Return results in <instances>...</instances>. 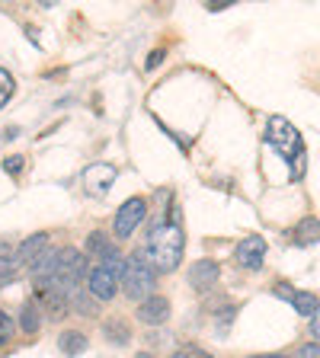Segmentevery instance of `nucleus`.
<instances>
[{
	"label": "nucleus",
	"instance_id": "29",
	"mask_svg": "<svg viewBox=\"0 0 320 358\" xmlns=\"http://www.w3.org/2000/svg\"><path fill=\"white\" fill-rule=\"evenodd\" d=\"M250 358H288V355H282V352H266V355H250Z\"/></svg>",
	"mask_w": 320,
	"mask_h": 358
},
{
	"label": "nucleus",
	"instance_id": "7",
	"mask_svg": "<svg viewBox=\"0 0 320 358\" xmlns=\"http://www.w3.org/2000/svg\"><path fill=\"white\" fill-rule=\"evenodd\" d=\"M234 259L240 262L244 268H263V259H266V240L260 237V234H253V237H244L237 243V250H234Z\"/></svg>",
	"mask_w": 320,
	"mask_h": 358
},
{
	"label": "nucleus",
	"instance_id": "23",
	"mask_svg": "<svg viewBox=\"0 0 320 358\" xmlns=\"http://www.w3.org/2000/svg\"><path fill=\"white\" fill-rule=\"evenodd\" d=\"M22 166H26V157H20V154H13V157H7V160H4V173H10V176H16Z\"/></svg>",
	"mask_w": 320,
	"mask_h": 358
},
{
	"label": "nucleus",
	"instance_id": "17",
	"mask_svg": "<svg viewBox=\"0 0 320 358\" xmlns=\"http://www.w3.org/2000/svg\"><path fill=\"white\" fill-rule=\"evenodd\" d=\"M295 240H298L301 246L320 243V221L317 217H305V221L298 224V231H295Z\"/></svg>",
	"mask_w": 320,
	"mask_h": 358
},
{
	"label": "nucleus",
	"instance_id": "2",
	"mask_svg": "<svg viewBox=\"0 0 320 358\" xmlns=\"http://www.w3.org/2000/svg\"><path fill=\"white\" fill-rule=\"evenodd\" d=\"M266 141L279 150L291 164V179L301 176V160H305V144H301V131L282 115H272L266 125Z\"/></svg>",
	"mask_w": 320,
	"mask_h": 358
},
{
	"label": "nucleus",
	"instance_id": "13",
	"mask_svg": "<svg viewBox=\"0 0 320 358\" xmlns=\"http://www.w3.org/2000/svg\"><path fill=\"white\" fill-rule=\"evenodd\" d=\"M55 268H58V250L48 246V250H42V253L29 262V275L36 278V282H45V278L55 275Z\"/></svg>",
	"mask_w": 320,
	"mask_h": 358
},
{
	"label": "nucleus",
	"instance_id": "5",
	"mask_svg": "<svg viewBox=\"0 0 320 358\" xmlns=\"http://www.w3.org/2000/svg\"><path fill=\"white\" fill-rule=\"evenodd\" d=\"M144 215H148V201H144L141 195L128 199L125 205L116 211V221H112V231H116V237H119V240H128L134 231H138V227H141Z\"/></svg>",
	"mask_w": 320,
	"mask_h": 358
},
{
	"label": "nucleus",
	"instance_id": "14",
	"mask_svg": "<svg viewBox=\"0 0 320 358\" xmlns=\"http://www.w3.org/2000/svg\"><path fill=\"white\" fill-rule=\"evenodd\" d=\"M48 246H52V243H48V234H32V237H26L20 246H16V259L29 266V262L36 259L42 250H48Z\"/></svg>",
	"mask_w": 320,
	"mask_h": 358
},
{
	"label": "nucleus",
	"instance_id": "19",
	"mask_svg": "<svg viewBox=\"0 0 320 358\" xmlns=\"http://www.w3.org/2000/svg\"><path fill=\"white\" fill-rule=\"evenodd\" d=\"M20 327L26 329V336L39 333V327H42V317H39V307L36 304H26L20 313Z\"/></svg>",
	"mask_w": 320,
	"mask_h": 358
},
{
	"label": "nucleus",
	"instance_id": "12",
	"mask_svg": "<svg viewBox=\"0 0 320 358\" xmlns=\"http://www.w3.org/2000/svg\"><path fill=\"white\" fill-rule=\"evenodd\" d=\"M67 310H71V313H81V317H97L99 301L93 298L90 291H83L81 285H77V288L67 291Z\"/></svg>",
	"mask_w": 320,
	"mask_h": 358
},
{
	"label": "nucleus",
	"instance_id": "20",
	"mask_svg": "<svg viewBox=\"0 0 320 358\" xmlns=\"http://www.w3.org/2000/svg\"><path fill=\"white\" fill-rule=\"evenodd\" d=\"M16 266H20L16 250L10 243H0V275H16Z\"/></svg>",
	"mask_w": 320,
	"mask_h": 358
},
{
	"label": "nucleus",
	"instance_id": "26",
	"mask_svg": "<svg viewBox=\"0 0 320 358\" xmlns=\"http://www.w3.org/2000/svg\"><path fill=\"white\" fill-rule=\"evenodd\" d=\"M276 294H279V298H285V301H291V298H295V291H291V288H288V285H285V282H282V285H279V288H276Z\"/></svg>",
	"mask_w": 320,
	"mask_h": 358
},
{
	"label": "nucleus",
	"instance_id": "18",
	"mask_svg": "<svg viewBox=\"0 0 320 358\" xmlns=\"http://www.w3.org/2000/svg\"><path fill=\"white\" fill-rule=\"evenodd\" d=\"M291 307L301 313V317H314L317 313V298H314L311 291H295V298H291Z\"/></svg>",
	"mask_w": 320,
	"mask_h": 358
},
{
	"label": "nucleus",
	"instance_id": "4",
	"mask_svg": "<svg viewBox=\"0 0 320 358\" xmlns=\"http://www.w3.org/2000/svg\"><path fill=\"white\" fill-rule=\"evenodd\" d=\"M87 272H90V259L83 256V250H77V246H61L58 268H55V275H52L55 282H58L64 291H71L81 282H87Z\"/></svg>",
	"mask_w": 320,
	"mask_h": 358
},
{
	"label": "nucleus",
	"instance_id": "10",
	"mask_svg": "<svg viewBox=\"0 0 320 358\" xmlns=\"http://www.w3.org/2000/svg\"><path fill=\"white\" fill-rule=\"evenodd\" d=\"M116 253H119V246H116V240H112L106 231L87 234V243H83V256H87V259L106 262V259H112Z\"/></svg>",
	"mask_w": 320,
	"mask_h": 358
},
{
	"label": "nucleus",
	"instance_id": "8",
	"mask_svg": "<svg viewBox=\"0 0 320 358\" xmlns=\"http://www.w3.org/2000/svg\"><path fill=\"white\" fill-rule=\"evenodd\" d=\"M134 317H138L141 323H148V327H160V323L170 320V301H167L164 294H151L148 301L138 304Z\"/></svg>",
	"mask_w": 320,
	"mask_h": 358
},
{
	"label": "nucleus",
	"instance_id": "16",
	"mask_svg": "<svg viewBox=\"0 0 320 358\" xmlns=\"http://www.w3.org/2000/svg\"><path fill=\"white\" fill-rule=\"evenodd\" d=\"M103 336L109 339L112 345H125V343H128V336H132V333H128V323H125V320L112 317V320H106V323H103Z\"/></svg>",
	"mask_w": 320,
	"mask_h": 358
},
{
	"label": "nucleus",
	"instance_id": "11",
	"mask_svg": "<svg viewBox=\"0 0 320 358\" xmlns=\"http://www.w3.org/2000/svg\"><path fill=\"white\" fill-rule=\"evenodd\" d=\"M221 278V266L215 259H199L193 268H189V285L193 288H211Z\"/></svg>",
	"mask_w": 320,
	"mask_h": 358
},
{
	"label": "nucleus",
	"instance_id": "28",
	"mask_svg": "<svg viewBox=\"0 0 320 358\" xmlns=\"http://www.w3.org/2000/svg\"><path fill=\"white\" fill-rule=\"evenodd\" d=\"M160 58H164V52H154V55L148 58V67H157V64H160Z\"/></svg>",
	"mask_w": 320,
	"mask_h": 358
},
{
	"label": "nucleus",
	"instance_id": "6",
	"mask_svg": "<svg viewBox=\"0 0 320 358\" xmlns=\"http://www.w3.org/2000/svg\"><path fill=\"white\" fill-rule=\"evenodd\" d=\"M87 291L97 301H112L122 291V275L112 272L109 266H93L87 272Z\"/></svg>",
	"mask_w": 320,
	"mask_h": 358
},
{
	"label": "nucleus",
	"instance_id": "9",
	"mask_svg": "<svg viewBox=\"0 0 320 358\" xmlns=\"http://www.w3.org/2000/svg\"><path fill=\"white\" fill-rule=\"evenodd\" d=\"M83 182H87V192L90 195L103 199V195L112 189V182H116V166H112V164H93V166H87V173H83Z\"/></svg>",
	"mask_w": 320,
	"mask_h": 358
},
{
	"label": "nucleus",
	"instance_id": "22",
	"mask_svg": "<svg viewBox=\"0 0 320 358\" xmlns=\"http://www.w3.org/2000/svg\"><path fill=\"white\" fill-rule=\"evenodd\" d=\"M13 336H16V323H13V317H10L7 310H0V349L13 343Z\"/></svg>",
	"mask_w": 320,
	"mask_h": 358
},
{
	"label": "nucleus",
	"instance_id": "3",
	"mask_svg": "<svg viewBox=\"0 0 320 358\" xmlns=\"http://www.w3.org/2000/svg\"><path fill=\"white\" fill-rule=\"evenodd\" d=\"M154 285H157V272H154V266L144 259L141 250L128 256L125 275H122V291L128 294V301H138V304L148 301L151 294H154Z\"/></svg>",
	"mask_w": 320,
	"mask_h": 358
},
{
	"label": "nucleus",
	"instance_id": "25",
	"mask_svg": "<svg viewBox=\"0 0 320 358\" xmlns=\"http://www.w3.org/2000/svg\"><path fill=\"white\" fill-rule=\"evenodd\" d=\"M170 358H209L205 352H199V349H179L176 355H170Z\"/></svg>",
	"mask_w": 320,
	"mask_h": 358
},
{
	"label": "nucleus",
	"instance_id": "15",
	"mask_svg": "<svg viewBox=\"0 0 320 358\" xmlns=\"http://www.w3.org/2000/svg\"><path fill=\"white\" fill-rule=\"evenodd\" d=\"M87 345H90V339L81 333V329H64V333L58 336V349L71 358L81 355V352H87Z\"/></svg>",
	"mask_w": 320,
	"mask_h": 358
},
{
	"label": "nucleus",
	"instance_id": "24",
	"mask_svg": "<svg viewBox=\"0 0 320 358\" xmlns=\"http://www.w3.org/2000/svg\"><path fill=\"white\" fill-rule=\"evenodd\" d=\"M291 358H320V343H305V345H298V352Z\"/></svg>",
	"mask_w": 320,
	"mask_h": 358
},
{
	"label": "nucleus",
	"instance_id": "27",
	"mask_svg": "<svg viewBox=\"0 0 320 358\" xmlns=\"http://www.w3.org/2000/svg\"><path fill=\"white\" fill-rule=\"evenodd\" d=\"M311 336H317L320 339V307H317V313L311 317Z\"/></svg>",
	"mask_w": 320,
	"mask_h": 358
},
{
	"label": "nucleus",
	"instance_id": "21",
	"mask_svg": "<svg viewBox=\"0 0 320 358\" xmlns=\"http://www.w3.org/2000/svg\"><path fill=\"white\" fill-rule=\"evenodd\" d=\"M13 93H16V80H13V74H10L7 67H0V109L13 99Z\"/></svg>",
	"mask_w": 320,
	"mask_h": 358
},
{
	"label": "nucleus",
	"instance_id": "1",
	"mask_svg": "<svg viewBox=\"0 0 320 358\" xmlns=\"http://www.w3.org/2000/svg\"><path fill=\"white\" fill-rule=\"evenodd\" d=\"M183 250H186V234L176 221H160L151 227L148 243H144V259L154 266V272H173L183 259Z\"/></svg>",
	"mask_w": 320,
	"mask_h": 358
}]
</instances>
